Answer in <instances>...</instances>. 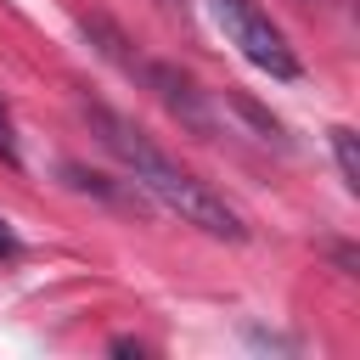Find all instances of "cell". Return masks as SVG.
I'll return each mask as SVG.
<instances>
[{
  "instance_id": "6da1fadb",
  "label": "cell",
  "mask_w": 360,
  "mask_h": 360,
  "mask_svg": "<svg viewBox=\"0 0 360 360\" xmlns=\"http://www.w3.org/2000/svg\"><path fill=\"white\" fill-rule=\"evenodd\" d=\"M90 124H96V135H101V146L135 174V186L141 191H152L169 214H180L186 225H197V231H208V236H219V242H242L248 236V225H242V214L214 191V186H202L191 169H180L163 146H152L124 112H112V107H90Z\"/></svg>"
},
{
  "instance_id": "7a4b0ae2",
  "label": "cell",
  "mask_w": 360,
  "mask_h": 360,
  "mask_svg": "<svg viewBox=\"0 0 360 360\" xmlns=\"http://www.w3.org/2000/svg\"><path fill=\"white\" fill-rule=\"evenodd\" d=\"M208 11H214V22H219V34H225L259 73H270V79H298V56H292L287 34L264 17L259 0H208Z\"/></svg>"
},
{
  "instance_id": "3957f363",
  "label": "cell",
  "mask_w": 360,
  "mask_h": 360,
  "mask_svg": "<svg viewBox=\"0 0 360 360\" xmlns=\"http://www.w3.org/2000/svg\"><path fill=\"white\" fill-rule=\"evenodd\" d=\"M146 79L158 84V96H163V101H169L191 129H208V112H202V96H197V84H191V79H180L174 68H146Z\"/></svg>"
},
{
  "instance_id": "277c9868",
  "label": "cell",
  "mask_w": 360,
  "mask_h": 360,
  "mask_svg": "<svg viewBox=\"0 0 360 360\" xmlns=\"http://www.w3.org/2000/svg\"><path fill=\"white\" fill-rule=\"evenodd\" d=\"M332 152H338V169H343V186L360 191V152H354V129H332Z\"/></svg>"
},
{
  "instance_id": "5b68a950",
  "label": "cell",
  "mask_w": 360,
  "mask_h": 360,
  "mask_svg": "<svg viewBox=\"0 0 360 360\" xmlns=\"http://www.w3.org/2000/svg\"><path fill=\"white\" fill-rule=\"evenodd\" d=\"M0 158H6V163H17V129H11V112H6V101H0Z\"/></svg>"
},
{
  "instance_id": "8992f818",
  "label": "cell",
  "mask_w": 360,
  "mask_h": 360,
  "mask_svg": "<svg viewBox=\"0 0 360 360\" xmlns=\"http://www.w3.org/2000/svg\"><path fill=\"white\" fill-rule=\"evenodd\" d=\"M0 253H11V225L0 219Z\"/></svg>"
}]
</instances>
